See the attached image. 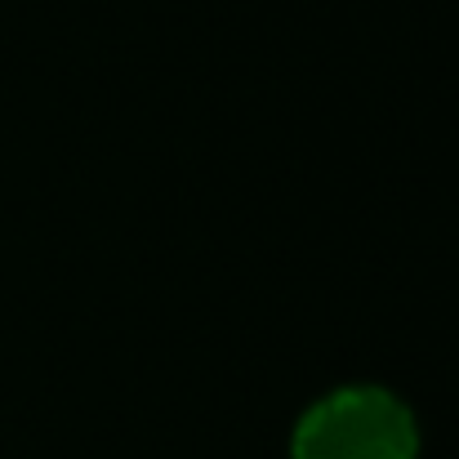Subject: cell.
I'll use <instances>...</instances> for the list:
<instances>
[{
	"instance_id": "obj_1",
	"label": "cell",
	"mask_w": 459,
	"mask_h": 459,
	"mask_svg": "<svg viewBox=\"0 0 459 459\" xmlns=\"http://www.w3.org/2000/svg\"><path fill=\"white\" fill-rule=\"evenodd\" d=\"M290 459H420V420L384 384H339L299 415Z\"/></svg>"
}]
</instances>
